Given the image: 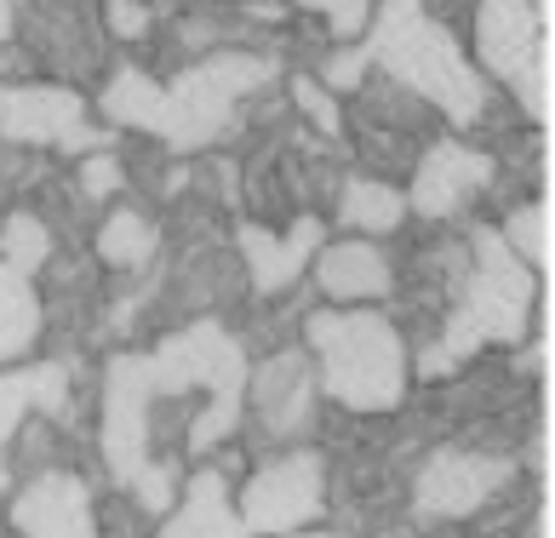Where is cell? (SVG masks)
<instances>
[{
    "label": "cell",
    "instance_id": "6da1fadb",
    "mask_svg": "<svg viewBox=\"0 0 555 538\" xmlns=\"http://www.w3.org/2000/svg\"><path fill=\"white\" fill-rule=\"evenodd\" d=\"M310 344L321 356L326 396L349 412H389L406 389V349L396 326L373 309H326L310 316Z\"/></svg>",
    "mask_w": 555,
    "mask_h": 538
},
{
    "label": "cell",
    "instance_id": "7a4b0ae2",
    "mask_svg": "<svg viewBox=\"0 0 555 538\" xmlns=\"http://www.w3.org/2000/svg\"><path fill=\"white\" fill-rule=\"evenodd\" d=\"M532 286H539V276L509 253L504 235L476 230V276H469L459 316L441 333V344L424 356V372L459 367L481 344H516L527 333V316H532Z\"/></svg>",
    "mask_w": 555,
    "mask_h": 538
},
{
    "label": "cell",
    "instance_id": "3957f363",
    "mask_svg": "<svg viewBox=\"0 0 555 538\" xmlns=\"http://www.w3.org/2000/svg\"><path fill=\"white\" fill-rule=\"evenodd\" d=\"M366 57L384 64L396 80H406L413 92H424L452 120H476L481 103H487V87L476 80V69H469L459 57V47L424 17L418 0H384L373 40H366Z\"/></svg>",
    "mask_w": 555,
    "mask_h": 538
},
{
    "label": "cell",
    "instance_id": "277c9868",
    "mask_svg": "<svg viewBox=\"0 0 555 538\" xmlns=\"http://www.w3.org/2000/svg\"><path fill=\"white\" fill-rule=\"evenodd\" d=\"M150 384L155 396H183V389H207V407L190 424V452H212L230 430L241 424L246 401V356L218 321H195L178 338H167L150 356Z\"/></svg>",
    "mask_w": 555,
    "mask_h": 538
},
{
    "label": "cell",
    "instance_id": "5b68a950",
    "mask_svg": "<svg viewBox=\"0 0 555 538\" xmlns=\"http://www.w3.org/2000/svg\"><path fill=\"white\" fill-rule=\"evenodd\" d=\"M150 407H155L150 356H115L104 372V459L115 482H127L143 499V510L167 515L178 492L172 470L150 459Z\"/></svg>",
    "mask_w": 555,
    "mask_h": 538
},
{
    "label": "cell",
    "instance_id": "8992f818",
    "mask_svg": "<svg viewBox=\"0 0 555 538\" xmlns=\"http://www.w3.org/2000/svg\"><path fill=\"white\" fill-rule=\"evenodd\" d=\"M275 75L270 57H246V52H218L207 64L183 69L172 80V92L160 87V110H155V138H167L172 150H201L230 127L235 103L246 92H258Z\"/></svg>",
    "mask_w": 555,
    "mask_h": 538
},
{
    "label": "cell",
    "instance_id": "52a82bcc",
    "mask_svg": "<svg viewBox=\"0 0 555 538\" xmlns=\"http://www.w3.org/2000/svg\"><path fill=\"white\" fill-rule=\"evenodd\" d=\"M481 57L487 69L509 80V87L521 92L527 115L550 120V47H544V29L539 17H532V0H481Z\"/></svg>",
    "mask_w": 555,
    "mask_h": 538
},
{
    "label": "cell",
    "instance_id": "ba28073f",
    "mask_svg": "<svg viewBox=\"0 0 555 538\" xmlns=\"http://www.w3.org/2000/svg\"><path fill=\"white\" fill-rule=\"evenodd\" d=\"M321 459L315 452H286L263 464L241 492V522L246 533H298L321 515Z\"/></svg>",
    "mask_w": 555,
    "mask_h": 538
},
{
    "label": "cell",
    "instance_id": "9c48e42d",
    "mask_svg": "<svg viewBox=\"0 0 555 538\" xmlns=\"http://www.w3.org/2000/svg\"><path fill=\"white\" fill-rule=\"evenodd\" d=\"M516 464L509 459H487V452H452L441 447L436 459L418 470V487H413V504L424 522H459V515L481 510L492 492H499Z\"/></svg>",
    "mask_w": 555,
    "mask_h": 538
},
{
    "label": "cell",
    "instance_id": "30bf717a",
    "mask_svg": "<svg viewBox=\"0 0 555 538\" xmlns=\"http://www.w3.org/2000/svg\"><path fill=\"white\" fill-rule=\"evenodd\" d=\"M0 138L57 143V150H87V143H98L80 98L64 87H0Z\"/></svg>",
    "mask_w": 555,
    "mask_h": 538
},
{
    "label": "cell",
    "instance_id": "8fae6325",
    "mask_svg": "<svg viewBox=\"0 0 555 538\" xmlns=\"http://www.w3.org/2000/svg\"><path fill=\"white\" fill-rule=\"evenodd\" d=\"M246 389L258 401V419L270 436H298L310 424V407H315V372L304 349H281L270 356L258 372H246Z\"/></svg>",
    "mask_w": 555,
    "mask_h": 538
},
{
    "label": "cell",
    "instance_id": "7c38bea8",
    "mask_svg": "<svg viewBox=\"0 0 555 538\" xmlns=\"http://www.w3.org/2000/svg\"><path fill=\"white\" fill-rule=\"evenodd\" d=\"M12 522L24 538H98L92 527V499L80 475H40L17 492Z\"/></svg>",
    "mask_w": 555,
    "mask_h": 538
},
{
    "label": "cell",
    "instance_id": "4fadbf2b",
    "mask_svg": "<svg viewBox=\"0 0 555 538\" xmlns=\"http://www.w3.org/2000/svg\"><path fill=\"white\" fill-rule=\"evenodd\" d=\"M492 178V161L464 150V143H436L424 161H418V178H413V206L424 218H447L481 190Z\"/></svg>",
    "mask_w": 555,
    "mask_h": 538
},
{
    "label": "cell",
    "instance_id": "5bb4252c",
    "mask_svg": "<svg viewBox=\"0 0 555 538\" xmlns=\"http://www.w3.org/2000/svg\"><path fill=\"white\" fill-rule=\"evenodd\" d=\"M315 246H321V218H298L286 235H270V230H258V223H241V253H246V269H253L258 293L293 286Z\"/></svg>",
    "mask_w": 555,
    "mask_h": 538
},
{
    "label": "cell",
    "instance_id": "9a60e30c",
    "mask_svg": "<svg viewBox=\"0 0 555 538\" xmlns=\"http://www.w3.org/2000/svg\"><path fill=\"white\" fill-rule=\"evenodd\" d=\"M160 538H246V522L230 510V487H223V475L201 470Z\"/></svg>",
    "mask_w": 555,
    "mask_h": 538
},
{
    "label": "cell",
    "instance_id": "2e32d148",
    "mask_svg": "<svg viewBox=\"0 0 555 538\" xmlns=\"http://www.w3.org/2000/svg\"><path fill=\"white\" fill-rule=\"evenodd\" d=\"M321 286L333 298H349V304H361V298H384L389 293V264L378 246H366V241H338V246H326L321 253Z\"/></svg>",
    "mask_w": 555,
    "mask_h": 538
},
{
    "label": "cell",
    "instance_id": "e0dca14e",
    "mask_svg": "<svg viewBox=\"0 0 555 538\" xmlns=\"http://www.w3.org/2000/svg\"><path fill=\"white\" fill-rule=\"evenodd\" d=\"M69 401V372L64 367H24V372H7L0 379V441L24 424V412H64Z\"/></svg>",
    "mask_w": 555,
    "mask_h": 538
},
{
    "label": "cell",
    "instance_id": "ac0fdd59",
    "mask_svg": "<svg viewBox=\"0 0 555 538\" xmlns=\"http://www.w3.org/2000/svg\"><path fill=\"white\" fill-rule=\"evenodd\" d=\"M40 333V304H35V286L29 276L0 264V361H17Z\"/></svg>",
    "mask_w": 555,
    "mask_h": 538
},
{
    "label": "cell",
    "instance_id": "d6986e66",
    "mask_svg": "<svg viewBox=\"0 0 555 538\" xmlns=\"http://www.w3.org/2000/svg\"><path fill=\"white\" fill-rule=\"evenodd\" d=\"M155 110H160V87L143 69H115L109 92H104V115L115 127H155Z\"/></svg>",
    "mask_w": 555,
    "mask_h": 538
},
{
    "label": "cell",
    "instance_id": "ffe728a7",
    "mask_svg": "<svg viewBox=\"0 0 555 538\" xmlns=\"http://www.w3.org/2000/svg\"><path fill=\"white\" fill-rule=\"evenodd\" d=\"M338 213H344V223H349V230H396V223H401V213H406V201H401L396 190H389V183L356 178V183L344 190Z\"/></svg>",
    "mask_w": 555,
    "mask_h": 538
},
{
    "label": "cell",
    "instance_id": "44dd1931",
    "mask_svg": "<svg viewBox=\"0 0 555 538\" xmlns=\"http://www.w3.org/2000/svg\"><path fill=\"white\" fill-rule=\"evenodd\" d=\"M98 253H104V264H120V269L150 264L155 258V223L143 213H115L104 223V235H98Z\"/></svg>",
    "mask_w": 555,
    "mask_h": 538
},
{
    "label": "cell",
    "instance_id": "7402d4cb",
    "mask_svg": "<svg viewBox=\"0 0 555 538\" xmlns=\"http://www.w3.org/2000/svg\"><path fill=\"white\" fill-rule=\"evenodd\" d=\"M47 253H52L47 223L29 218V213H12L7 218V235H0V264L17 269V276H35V269L47 264Z\"/></svg>",
    "mask_w": 555,
    "mask_h": 538
},
{
    "label": "cell",
    "instance_id": "603a6c76",
    "mask_svg": "<svg viewBox=\"0 0 555 538\" xmlns=\"http://www.w3.org/2000/svg\"><path fill=\"white\" fill-rule=\"evenodd\" d=\"M504 246H509V253H516L527 269H544V264H550V213H544V206H521V213L509 218Z\"/></svg>",
    "mask_w": 555,
    "mask_h": 538
},
{
    "label": "cell",
    "instance_id": "cb8c5ba5",
    "mask_svg": "<svg viewBox=\"0 0 555 538\" xmlns=\"http://www.w3.org/2000/svg\"><path fill=\"white\" fill-rule=\"evenodd\" d=\"M304 7L326 12V24H333V35H349V40H356V29L366 24V0H304Z\"/></svg>",
    "mask_w": 555,
    "mask_h": 538
},
{
    "label": "cell",
    "instance_id": "d4e9b609",
    "mask_svg": "<svg viewBox=\"0 0 555 538\" xmlns=\"http://www.w3.org/2000/svg\"><path fill=\"white\" fill-rule=\"evenodd\" d=\"M366 64H373V57H366V47H349V52H338L333 64H326V75H321V80L344 92V87H356V80H361V69H366Z\"/></svg>",
    "mask_w": 555,
    "mask_h": 538
},
{
    "label": "cell",
    "instance_id": "484cf974",
    "mask_svg": "<svg viewBox=\"0 0 555 538\" xmlns=\"http://www.w3.org/2000/svg\"><path fill=\"white\" fill-rule=\"evenodd\" d=\"M293 92H298V103H304V110H310V115L321 120L326 132H344V127H338V110H333V98H326V92L315 87V80H298Z\"/></svg>",
    "mask_w": 555,
    "mask_h": 538
},
{
    "label": "cell",
    "instance_id": "4316f807",
    "mask_svg": "<svg viewBox=\"0 0 555 538\" xmlns=\"http://www.w3.org/2000/svg\"><path fill=\"white\" fill-rule=\"evenodd\" d=\"M80 183H87V195H109L115 183H120V167L109 155H92L87 167H80Z\"/></svg>",
    "mask_w": 555,
    "mask_h": 538
},
{
    "label": "cell",
    "instance_id": "83f0119b",
    "mask_svg": "<svg viewBox=\"0 0 555 538\" xmlns=\"http://www.w3.org/2000/svg\"><path fill=\"white\" fill-rule=\"evenodd\" d=\"M109 24H115V35H143L150 29V12L138 0H109Z\"/></svg>",
    "mask_w": 555,
    "mask_h": 538
},
{
    "label": "cell",
    "instance_id": "f1b7e54d",
    "mask_svg": "<svg viewBox=\"0 0 555 538\" xmlns=\"http://www.w3.org/2000/svg\"><path fill=\"white\" fill-rule=\"evenodd\" d=\"M12 29V0H0V35Z\"/></svg>",
    "mask_w": 555,
    "mask_h": 538
},
{
    "label": "cell",
    "instance_id": "f546056e",
    "mask_svg": "<svg viewBox=\"0 0 555 538\" xmlns=\"http://www.w3.org/2000/svg\"><path fill=\"white\" fill-rule=\"evenodd\" d=\"M304 538H338V533H304Z\"/></svg>",
    "mask_w": 555,
    "mask_h": 538
},
{
    "label": "cell",
    "instance_id": "4dcf8cb0",
    "mask_svg": "<svg viewBox=\"0 0 555 538\" xmlns=\"http://www.w3.org/2000/svg\"><path fill=\"white\" fill-rule=\"evenodd\" d=\"M0 447H7V441H0ZM0 482H7V464H0Z\"/></svg>",
    "mask_w": 555,
    "mask_h": 538
}]
</instances>
